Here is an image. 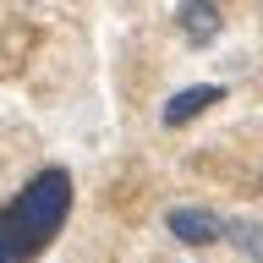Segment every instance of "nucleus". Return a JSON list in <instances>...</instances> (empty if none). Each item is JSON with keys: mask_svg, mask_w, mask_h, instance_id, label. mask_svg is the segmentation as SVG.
Wrapping results in <instances>:
<instances>
[{"mask_svg": "<svg viewBox=\"0 0 263 263\" xmlns=\"http://www.w3.org/2000/svg\"><path fill=\"white\" fill-rule=\"evenodd\" d=\"M71 219V170L66 164H44L33 170L16 197L0 209V263H28L39 258Z\"/></svg>", "mask_w": 263, "mask_h": 263, "instance_id": "f257e3e1", "label": "nucleus"}, {"mask_svg": "<svg viewBox=\"0 0 263 263\" xmlns=\"http://www.w3.org/2000/svg\"><path fill=\"white\" fill-rule=\"evenodd\" d=\"M164 230H170L181 247H214V241H225V219H219L214 209H197V203H176V209L164 214Z\"/></svg>", "mask_w": 263, "mask_h": 263, "instance_id": "f03ea898", "label": "nucleus"}, {"mask_svg": "<svg viewBox=\"0 0 263 263\" xmlns=\"http://www.w3.org/2000/svg\"><path fill=\"white\" fill-rule=\"evenodd\" d=\"M219 99H225V88H219V82H192V88H181V93L164 99L159 121H164V126H186V121H197L203 110H214Z\"/></svg>", "mask_w": 263, "mask_h": 263, "instance_id": "7ed1b4c3", "label": "nucleus"}, {"mask_svg": "<svg viewBox=\"0 0 263 263\" xmlns=\"http://www.w3.org/2000/svg\"><path fill=\"white\" fill-rule=\"evenodd\" d=\"M176 22H181V33H186V44H197V49L219 39V6H214V0H181Z\"/></svg>", "mask_w": 263, "mask_h": 263, "instance_id": "20e7f679", "label": "nucleus"}, {"mask_svg": "<svg viewBox=\"0 0 263 263\" xmlns=\"http://www.w3.org/2000/svg\"><path fill=\"white\" fill-rule=\"evenodd\" d=\"M225 241H236L241 258H263V225L258 219H225Z\"/></svg>", "mask_w": 263, "mask_h": 263, "instance_id": "39448f33", "label": "nucleus"}]
</instances>
